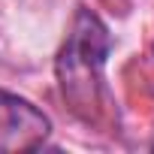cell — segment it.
I'll return each instance as SVG.
<instances>
[{
	"mask_svg": "<svg viewBox=\"0 0 154 154\" xmlns=\"http://www.w3.org/2000/svg\"><path fill=\"white\" fill-rule=\"evenodd\" d=\"M112 48V33L94 15L91 9H79L72 18V27L66 33V42L57 51V82L63 100L72 106V112H79L91 118L100 106L103 94V66L106 54Z\"/></svg>",
	"mask_w": 154,
	"mask_h": 154,
	"instance_id": "1",
	"label": "cell"
},
{
	"mask_svg": "<svg viewBox=\"0 0 154 154\" xmlns=\"http://www.w3.org/2000/svg\"><path fill=\"white\" fill-rule=\"evenodd\" d=\"M51 121L30 100L0 88V154L36 151L45 145Z\"/></svg>",
	"mask_w": 154,
	"mask_h": 154,
	"instance_id": "2",
	"label": "cell"
},
{
	"mask_svg": "<svg viewBox=\"0 0 154 154\" xmlns=\"http://www.w3.org/2000/svg\"><path fill=\"white\" fill-rule=\"evenodd\" d=\"M151 148H154V145H151Z\"/></svg>",
	"mask_w": 154,
	"mask_h": 154,
	"instance_id": "3",
	"label": "cell"
}]
</instances>
